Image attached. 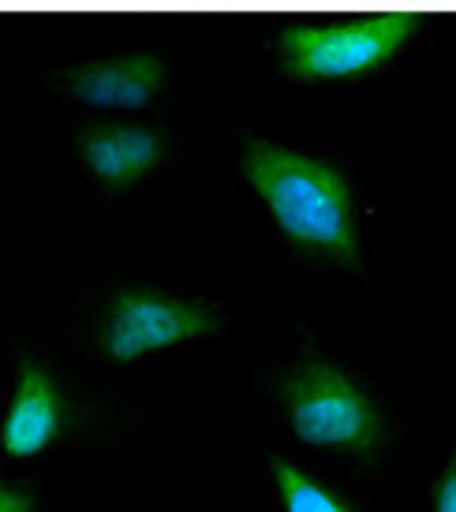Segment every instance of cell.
<instances>
[{
  "instance_id": "cell-1",
  "label": "cell",
  "mask_w": 456,
  "mask_h": 512,
  "mask_svg": "<svg viewBox=\"0 0 456 512\" xmlns=\"http://www.w3.org/2000/svg\"><path fill=\"white\" fill-rule=\"evenodd\" d=\"M247 385L277 449L359 490L382 486L404 445V419L356 359L318 333H296L281 352L258 359Z\"/></svg>"
},
{
  "instance_id": "cell-2",
  "label": "cell",
  "mask_w": 456,
  "mask_h": 512,
  "mask_svg": "<svg viewBox=\"0 0 456 512\" xmlns=\"http://www.w3.org/2000/svg\"><path fill=\"white\" fill-rule=\"evenodd\" d=\"M236 184L270 243L318 277L359 281L371 273L378 202L341 157L266 131L236 139Z\"/></svg>"
},
{
  "instance_id": "cell-3",
  "label": "cell",
  "mask_w": 456,
  "mask_h": 512,
  "mask_svg": "<svg viewBox=\"0 0 456 512\" xmlns=\"http://www.w3.org/2000/svg\"><path fill=\"white\" fill-rule=\"evenodd\" d=\"M232 303L225 292L169 281L150 270H120L57 314V341L90 367L131 378L225 341Z\"/></svg>"
},
{
  "instance_id": "cell-4",
  "label": "cell",
  "mask_w": 456,
  "mask_h": 512,
  "mask_svg": "<svg viewBox=\"0 0 456 512\" xmlns=\"http://www.w3.org/2000/svg\"><path fill=\"white\" fill-rule=\"evenodd\" d=\"M143 430L135 404L109 393L75 359L12 344L0 363V468L42 479L68 456H109Z\"/></svg>"
},
{
  "instance_id": "cell-5",
  "label": "cell",
  "mask_w": 456,
  "mask_h": 512,
  "mask_svg": "<svg viewBox=\"0 0 456 512\" xmlns=\"http://www.w3.org/2000/svg\"><path fill=\"white\" fill-rule=\"evenodd\" d=\"M423 30L404 4H296L273 27L270 60L300 90H352L397 68Z\"/></svg>"
},
{
  "instance_id": "cell-6",
  "label": "cell",
  "mask_w": 456,
  "mask_h": 512,
  "mask_svg": "<svg viewBox=\"0 0 456 512\" xmlns=\"http://www.w3.org/2000/svg\"><path fill=\"white\" fill-rule=\"evenodd\" d=\"M68 154L101 202H128L172 169L180 143L157 116H90L72 131Z\"/></svg>"
},
{
  "instance_id": "cell-7",
  "label": "cell",
  "mask_w": 456,
  "mask_h": 512,
  "mask_svg": "<svg viewBox=\"0 0 456 512\" xmlns=\"http://www.w3.org/2000/svg\"><path fill=\"white\" fill-rule=\"evenodd\" d=\"M172 86L176 57L157 45L113 49L53 75V94L86 116H154Z\"/></svg>"
},
{
  "instance_id": "cell-8",
  "label": "cell",
  "mask_w": 456,
  "mask_h": 512,
  "mask_svg": "<svg viewBox=\"0 0 456 512\" xmlns=\"http://www.w3.org/2000/svg\"><path fill=\"white\" fill-rule=\"evenodd\" d=\"M258 512H378V505L371 490L266 445L258 468Z\"/></svg>"
},
{
  "instance_id": "cell-9",
  "label": "cell",
  "mask_w": 456,
  "mask_h": 512,
  "mask_svg": "<svg viewBox=\"0 0 456 512\" xmlns=\"http://www.w3.org/2000/svg\"><path fill=\"white\" fill-rule=\"evenodd\" d=\"M415 512H456V415L419 479V509Z\"/></svg>"
},
{
  "instance_id": "cell-10",
  "label": "cell",
  "mask_w": 456,
  "mask_h": 512,
  "mask_svg": "<svg viewBox=\"0 0 456 512\" xmlns=\"http://www.w3.org/2000/svg\"><path fill=\"white\" fill-rule=\"evenodd\" d=\"M0 512H53V501L42 479L0 468Z\"/></svg>"
},
{
  "instance_id": "cell-11",
  "label": "cell",
  "mask_w": 456,
  "mask_h": 512,
  "mask_svg": "<svg viewBox=\"0 0 456 512\" xmlns=\"http://www.w3.org/2000/svg\"><path fill=\"white\" fill-rule=\"evenodd\" d=\"M90 512H128V509H120V505H90Z\"/></svg>"
}]
</instances>
